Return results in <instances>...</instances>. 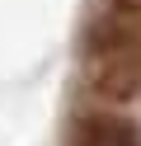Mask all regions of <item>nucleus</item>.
I'll list each match as a JSON object with an SVG mask.
<instances>
[{
  "mask_svg": "<svg viewBox=\"0 0 141 146\" xmlns=\"http://www.w3.org/2000/svg\"><path fill=\"white\" fill-rule=\"evenodd\" d=\"M85 61L141 66V0H99L85 24Z\"/></svg>",
  "mask_w": 141,
  "mask_h": 146,
  "instance_id": "1",
  "label": "nucleus"
},
{
  "mask_svg": "<svg viewBox=\"0 0 141 146\" xmlns=\"http://www.w3.org/2000/svg\"><path fill=\"white\" fill-rule=\"evenodd\" d=\"M71 146H136V123L113 108H89L75 118Z\"/></svg>",
  "mask_w": 141,
  "mask_h": 146,
  "instance_id": "2",
  "label": "nucleus"
}]
</instances>
